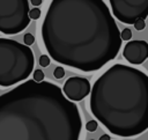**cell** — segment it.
Here are the masks:
<instances>
[{
    "label": "cell",
    "mask_w": 148,
    "mask_h": 140,
    "mask_svg": "<svg viewBox=\"0 0 148 140\" xmlns=\"http://www.w3.org/2000/svg\"><path fill=\"white\" fill-rule=\"evenodd\" d=\"M42 38L53 60L87 73L113 60L123 44L104 0H52Z\"/></svg>",
    "instance_id": "1"
},
{
    "label": "cell",
    "mask_w": 148,
    "mask_h": 140,
    "mask_svg": "<svg viewBox=\"0 0 148 140\" xmlns=\"http://www.w3.org/2000/svg\"><path fill=\"white\" fill-rule=\"evenodd\" d=\"M77 105L49 81L28 80L0 95V140H79Z\"/></svg>",
    "instance_id": "2"
},
{
    "label": "cell",
    "mask_w": 148,
    "mask_h": 140,
    "mask_svg": "<svg viewBox=\"0 0 148 140\" xmlns=\"http://www.w3.org/2000/svg\"><path fill=\"white\" fill-rule=\"evenodd\" d=\"M90 110L112 134L132 138L148 127V76L145 72L116 64L90 89Z\"/></svg>",
    "instance_id": "3"
},
{
    "label": "cell",
    "mask_w": 148,
    "mask_h": 140,
    "mask_svg": "<svg viewBox=\"0 0 148 140\" xmlns=\"http://www.w3.org/2000/svg\"><path fill=\"white\" fill-rule=\"evenodd\" d=\"M35 65L31 49L9 38H0V86L9 87L28 79Z\"/></svg>",
    "instance_id": "4"
},
{
    "label": "cell",
    "mask_w": 148,
    "mask_h": 140,
    "mask_svg": "<svg viewBox=\"0 0 148 140\" xmlns=\"http://www.w3.org/2000/svg\"><path fill=\"white\" fill-rule=\"evenodd\" d=\"M30 23L28 0H0V32L15 35Z\"/></svg>",
    "instance_id": "5"
},
{
    "label": "cell",
    "mask_w": 148,
    "mask_h": 140,
    "mask_svg": "<svg viewBox=\"0 0 148 140\" xmlns=\"http://www.w3.org/2000/svg\"><path fill=\"white\" fill-rule=\"evenodd\" d=\"M113 16L120 22L133 24L136 20H146L148 0H109Z\"/></svg>",
    "instance_id": "6"
},
{
    "label": "cell",
    "mask_w": 148,
    "mask_h": 140,
    "mask_svg": "<svg viewBox=\"0 0 148 140\" xmlns=\"http://www.w3.org/2000/svg\"><path fill=\"white\" fill-rule=\"evenodd\" d=\"M62 94L72 102L81 101L90 93V82L81 76H72L66 80L62 87Z\"/></svg>",
    "instance_id": "7"
},
{
    "label": "cell",
    "mask_w": 148,
    "mask_h": 140,
    "mask_svg": "<svg viewBox=\"0 0 148 140\" xmlns=\"http://www.w3.org/2000/svg\"><path fill=\"white\" fill-rule=\"evenodd\" d=\"M124 58L134 65H141L148 57V45L146 40H130L124 50Z\"/></svg>",
    "instance_id": "8"
},
{
    "label": "cell",
    "mask_w": 148,
    "mask_h": 140,
    "mask_svg": "<svg viewBox=\"0 0 148 140\" xmlns=\"http://www.w3.org/2000/svg\"><path fill=\"white\" fill-rule=\"evenodd\" d=\"M40 14H42V12H40V9L38 7L29 9V17L32 19V20H38L40 17Z\"/></svg>",
    "instance_id": "9"
},
{
    "label": "cell",
    "mask_w": 148,
    "mask_h": 140,
    "mask_svg": "<svg viewBox=\"0 0 148 140\" xmlns=\"http://www.w3.org/2000/svg\"><path fill=\"white\" fill-rule=\"evenodd\" d=\"M120 38L121 40H130L132 38V31L130 28H124L120 32Z\"/></svg>",
    "instance_id": "10"
},
{
    "label": "cell",
    "mask_w": 148,
    "mask_h": 140,
    "mask_svg": "<svg viewBox=\"0 0 148 140\" xmlns=\"http://www.w3.org/2000/svg\"><path fill=\"white\" fill-rule=\"evenodd\" d=\"M32 76H34V81H36V82H40V81H43L44 80V72L42 71V69H36V71H34V74H32Z\"/></svg>",
    "instance_id": "11"
},
{
    "label": "cell",
    "mask_w": 148,
    "mask_h": 140,
    "mask_svg": "<svg viewBox=\"0 0 148 140\" xmlns=\"http://www.w3.org/2000/svg\"><path fill=\"white\" fill-rule=\"evenodd\" d=\"M53 75H54L56 79H62L64 75H65V69H64L61 66H58V67L54 68V71H53Z\"/></svg>",
    "instance_id": "12"
},
{
    "label": "cell",
    "mask_w": 148,
    "mask_h": 140,
    "mask_svg": "<svg viewBox=\"0 0 148 140\" xmlns=\"http://www.w3.org/2000/svg\"><path fill=\"white\" fill-rule=\"evenodd\" d=\"M97 126H98V124H97L96 120H89V121L86 124V128H87V131H89V132L96 131V130H97Z\"/></svg>",
    "instance_id": "13"
},
{
    "label": "cell",
    "mask_w": 148,
    "mask_h": 140,
    "mask_svg": "<svg viewBox=\"0 0 148 140\" xmlns=\"http://www.w3.org/2000/svg\"><path fill=\"white\" fill-rule=\"evenodd\" d=\"M23 40H24V45L29 46V45L34 44V42H35V37H34V35H31V34H25L24 37H23Z\"/></svg>",
    "instance_id": "14"
},
{
    "label": "cell",
    "mask_w": 148,
    "mask_h": 140,
    "mask_svg": "<svg viewBox=\"0 0 148 140\" xmlns=\"http://www.w3.org/2000/svg\"><path fill=\"white\" fill-rule=\"evenodd\" d=\"M133 25L136 30H143L146 28V22H145V20H136L133 23Z\"/></svg>",
    "instance_id": "15"
},
{
    "label": "cell",
    "mask_w": 148,
    "mask_h": 140,
    "mask_svg": "<svg viewBox=\"0 0 148 140\" xmlns=\"http://www.w3.org/2000/svg\"><path fill=\"white\" fill-rule=\"evenodd\" d=\"M39 65L43 66V67H46L50 65V58L46 56V54H43L39 57Z\"/></svg>",
    "instance_id": "16"
},
{
    "label": "cell",
    "mask_w": 148,
    "mask_h": 140,
    "mask_svg": "<svg viewBox=\"0 0 148 140\" xmlns=\"http://www.w3.org/2000/svg\"><path fill=\"white\" fill-rule=\"evenodd\" d=\"M43 0H31V3L35 6V7H38L39 5H42Z\"/></svg>",
    "instance_id": "17"
},
{
    "label": "cell",
    "mask_w": 148,
    "mask_h": 140,
    "mask_svg": "<svg viewBox=\"0 0 148 140\" xmlns=\"http://www.w3.org/2000/svg\"><path fill=\"white\" fill-rule=\"evenodd\" d=\"M99 140H111V138L109 134H103V135H101Z\"/></svg>",
    "instance_id": "18"
},
{
    "label": "cell",
    "mask_w": 148,
    "mask_h": 140,
    "mask_svg": "<svg viewBox=\"0 0 148 140\" xmlns=\"http://www.w3.org/2000/svg\"><path fill=\"white\" fill-rule=\"evenodd\" d=\"M92 140H94V139H92Z\"/></svg>",
    "instance_id": "19"
}]
</instances>
